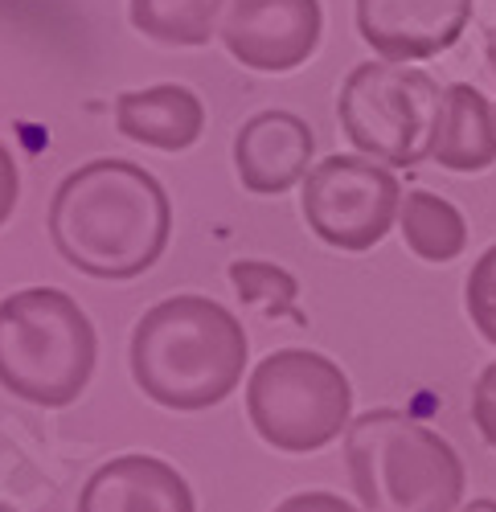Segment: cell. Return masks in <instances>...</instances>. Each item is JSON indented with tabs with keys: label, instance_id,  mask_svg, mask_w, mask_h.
I'll return each instance as SVG.
<instances>
[{
	"label": "cell",
	"instance_id": "cell-1",
	"mask_svg": "<svg viewBox=\"0 0 496 512\" xmlns=\"http://www.w3.org/2000/svg\"><path fill=\"white\" fill-rule=\"evenodd\" d=\"M50 242L74 271L123 283L160 263L173 205L148 168L103 156L74 168L50 201Z\"/></svg>",
	"mask_w": 496,
	"mask_h": 512
},
{
	"label": "cell",
	"instance_id": "cell-2",
	"mask_svg": "<svg viewBox=\"0 0 496 512\" xmlns=\"http://www.w3.org/2000/svg\"><path fill=\"white\" fill-rule=\"evenodd\" d=\"M251 340L230 308L210 295H169L136 320L132 377L164 410H210L246 373Z\"/></svg>",
	"mask_w": 496,
	"mask_h": 512
},
{
	"label": "cell",
	"instance_id": "cell-3",
	"mask_svg": "<svg viewBox=\"0 0 496 512\" xmlns=\"http://www.w3.org/2000/svg\"><path fill=\"white\" fill-rule=\"evenodd\" d=\"M345 463L361 512H456L464 500L460 451L402 410L353 418Z\"/></svg>",
	"mask_w": 496,
	"mask_h": 512
},
{
	"label": "cell",
	"instance_id": "cell-4",
	"mask_svg": "<svg viewBox=\"0 0 496 512\" xmlns=\"http://www.w3.org/2000/svg\"><path fill=\"white\" fill-rule=\"evenodd\" d=\"M99 336L62 287H25L0 300V386L13 398L58 410L91 386Z\"/></svg>",
	"mask_w": 496,
	"mask_h": 512
},
{
	"label": "cell",
	"instance_id": "cell-5",
	"mask_svg": "<svg viewBox=\"0 0 496 512\" xmlns=\"http://www.w3.org/2000/svg\"><path fill=\"white\" fill-rule=\"evenodd\" d=\"M246 418L267 447L308 455L349 431L353 386L333 357L312 349H275L251 369Z\"/></svg>",
	"mask_w": 496,
	"mask_h": 512
},
{
	"label": "cell",
	"instance_id": "cell-6",
	"mask_svg": "<svg viewBox=\"0 0 496 512\" xmlns=\"http://www.w3.org/2000/svg\"><path fill=\"white\" fill-rule=\"evenodd\" d=\"M443 87L402 62H361L345 78L337 119L357 152L382 164H419L431 156Z\"/></svg>",
	"mask_w": 496,
	"mask_h": 512
},
{
	"label": "cell",
	"instance_id": "cell-7",
	"mask_svg": "<svg viewBox=\"0 0 496 512\" xmlns=\"http://www.w3.org/2000/svg\"><path fill=\"white\" fill-rule=\"evenodd\" d=\"M300 209L320 242L361 254L378 246L398 222L402 189L382 160L328 156L304 177Z\"/></svg>",
	"mask_w": 496,
	"mask_h": 512
},
{
	"label": "cell",
	"instance_id": "cell-8",
	"mask_svg": "<svg viewBox=\"0 0 496 512\" xmlns=\"http://www.w3.org/2000/svg\"><path fill=\"white\" fill-rule=\"evenodd\" d=\"M320 0H230L222 17L226 50L259 74L300 70L320 50Z\"/></svg>",
	"mask_w": 496,
	"mask_h": 512
},
{
	"label": "cell",
	"instance_id": "cell-9",
	"mask_svg": "<svg viewBox=\"0 0 496 512\" xmlns=\"http://www.w3.org/2000/svg\"><path fill=\"white\" fill-rule=\"evenodd\" d=\"M472 0H357V33L382 62H427L460 41Z\"/></svg>",
	"mask_w": 496,
	"mask_h": 512
},
{
	"label": "cell",
	"instance_id": "cell-10",
	"mask_svg": "<svg viewBox=\"0 0 496 512\" xmlns=\"http://www.w3.org/2000/svg\"><path fill=\"white\" fill-rule=\"evenodd\" d=\"M316 136L292 111H259L234 136V173L246 193L279 197L312 173Z\"/></svg>",
	"mask_w": 496,
	"mask_h": 512
},
{
	"label": "cell",
	"instance_id": "cell-11",
	"mask_svg": "<svg viewBox=\"0 0 496 512\" xmlns=\"http://www.w3.org/2000/svg\"><path fill=\"white\" fill-rule=\"evenodd\" d=\"M74 512H197V500L173 463L132 451L95 467Z\"/></svg>",
	"mask_w": 496,
	"mask_h": 512
},
{
	"label": "cell",
	"instance_id": "cell-12",
	"mask_svg": "<svg viewBox=\"0 0 496 512\" xmlns=\"http://www.w3.org/2000/svg\"><path fill=\"white\" fill-rule=\"evenodd\" d=\"M115 127L132 144H144L156 152H185L197 144L205 127V107L181 82H160V87H148V91L119 95Z\"/></svg>",
	"mask_w": 496,
	"mask_h": 512
},
{
	"label": "cell",
	"instance_id": "cell-13",
	"mask_svg": "<svg viewBox=\"0 0 496 512\" xmlns=\"http://www.w3.org/2000/svg\"><path fill=\"white\" fill-rule=\"evenodd\" d=\"M431 160L447 173H484L496 164V111L472 82L443 87Z\"/></svg>",
	"mask_w": 496,
	"mask_h": 512
},
{
	"label": "cell",
	"instance_id": "cell-14",
	"mask_svg": "<svg viewBox=\"0 0 496 512\" xmlns=\"http://www.w3.org/2000/svg\"><path fill=\"white\" fill-rule=\"evenodd\" d=\"M398 226H402L410 254H419L423 263H451V259H460L468 246L464 213L431 189H410L402 197Z\"/></svg>",
	"mask_w": 496,
	"mask_h": 512
},
{
	"label": "cell",
	"instance_id": "cell-15",
	"mask_svg": "<svg viewBox=\"0 0 496 512\" xmlns=\"http://www.w3.org/2000/svg\"><path fill=\"white\" fill-rule=\"evenodd\" d=\"M230 0H128L132 25L160 46H205Z\"/></svg>",
	"mask_w": 496,
	"mask_h": 512
},
{
	"label": "cell",
	"instance_id": "cell-16",
	"mask_svg": "<svg viewBox=\"0 0 496 512\" xmlns=\"http://www.w3.org/2000/svg\"><path fill=\"white\" fill-rule=\"evenodd\" d=\"M230 283H234L238 300L246 308H259L271 320H292L296 328L308 324L304 312L296 308L300 283H296L292 271H283L275 263H263V259H238V263H230Z\"/></svg>",
	"mask_w": 496,
	"mask_h": 512
},
{
	"label": "cell",
	"instance_id": "cell-17",
	"mask_svg": "<svg viewBox=\"0 0 496 512\" xmlns=\"http://www.w3.org/2000/svg\"><path fill=\"white\" fill-rule=\"evenodd\" d=\"M464 300H468V316L480 328V336L488 345H496V246H488L476 259V267L468 271Z\"/></svg>",
	"mask_w": 496,
	"mask_h": 512
},
{
	"label": "cell",
	"instance_id": "cell-18",
	"mask_svg": "<svg viewBox=\"0 0 496 512\" xmlns=\"http://www.w3.org/2000/svg\"><path fill=\"white\" fill-rule=\"evenodd\" d=\"M472 418L480 426V435L488 447H496V361L484 365V373L476 377V390H472Z\"/></svg>",
	"mask_w": 496,
	"mask_h": 512
},
{
	"label": "cell",
	"instance_id": "cell-19",
	"mask_svg": "<svg viewBox=\"0 0 496 512\" xmlns=\"http://www.w3.org/2000/svg\"><path fill=\"white\" fill-rule=\"evenodd\" d=\"M271 512H361V508H357V504H349V500H345V496H337V492L316 488V492H296V496L279 500Z\"/></svg>",
	"mask_w": 496,
	"mask_h": 512
},
{
	"label": "cell",
	"instance_id": "cell-20",
	"mask_svg": "<svg viewBox=\"0 0 496 512\" xmlns=\"http://www.w3.org/2000/svg\"><path fill=\"white\" fill-rule=\"evenodd\" d=\"M17 197H21V173H17V160L13 152L0 144V226H5L13 218L17 209Z\"/></svg>",
	"mask_w": 496,
	"mask_h": 512
},
{
	"label": "cell",
	"instance_id": "cell-21",
	"mask_svg": "<svg viewBox=\"0 0 496 512\" xmlns=\"http://www.w3.org/2000/svg\"><path fill=\"white\" fill-rule=\"evenodd\" d=\"M484 54H488V70L496 74V29L488 33V46H484ZM492 111H496V107H492Z\"/></svg>",
	"mask_w": 496,
	"mask_h": 512
},
{
	"label": "cell",
	"instance_id": "cell-22",
	"mask_svg": "<svg viewBox=\"0 0 496 512\" xmlns=\"http://www.w3.org/2000/svg\"><path fill=\"white\" fill-rule=\"evenodd\" d=\"M460 512H496V500H472V504H464Z\"/></svg>",
	"mask_w": 496,
	"mask_h": 512
},
{
	"label": "cell",
	"instance_id": "cell-23",
	"mask_svg": "<svg viewBox=\"0 0 496 512\" xmlns=\"http://www.w3.org/2000/svg\"><path fill=\"white\" fill-rule=\"evenodd\" d=\"M0 512H17V508H9V504H0Z\"/></svg>",
	"mask_w": 496,
	"mask_h": 512
}]
</instances>
